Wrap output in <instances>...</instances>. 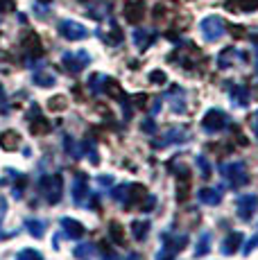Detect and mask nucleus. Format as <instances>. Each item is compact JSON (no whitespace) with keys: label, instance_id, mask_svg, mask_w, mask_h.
<instances>
[{"label":"nucleus","instance_id":"1","mask_svg":"<svg viewBox=\"0 0 258 260\" xmlns=\"http://www.w3.org/2000/svg\"><path fill=\"white\" fill-rule=\"evenodd\" d=\"M113 199L120 204L122 208H134V206H141V202L145 199V188L138 186V183H120L118 188H113Z\"/></svg>","mask_w":258,"mask_h":260},{"label":"nucleus","instance_id":"2","mask_svg":"<svg viewBox=\"0 0 258 260\" xmlns=\"http://www.w3.org/2000/svg\"><path fill=\"white\" fill-rule=\"evenodd\" d=\"M220 172L224 177L227 186L229 188H242L249 183V177H247V166L242 161H231V163H222Z\"/></svg>","mask_w":258,"mask_h":260},{"label":"nucleus","instance_id":"3","mask_svg":"<svg viewBox=\"0 0 258 260\" xmlns=\"http://www.w3.org/2000/svg\"><path fill=\"white\" fill-rule=\"evenodd\" d=\"M39 190H41L48 204H57L63 197V179L59 174H46L39 181Z\"/></svg>","mask_w":258,"mask_h":260},{"label":"nucleus","instance_id":"4","mask_svg":"<svg viewBox=\"0 0 258 260\" xmlns=\"http://www.w3.org/2000/svg\"><path fill=\"white\" fill-rule=\"evenodd\" d=\"M229 116H227L222 109H208L204 113V120H202V129L206 134H220L222 129L229 124Z\"/></svg>","mask_w":258,"mask_h":260},{"label":"nucleus","instance_id":"5","mask_svg":"<svg viewBox=\"0 0 258 260\" xmlns=\"http://www.w3.org/2000/svg\"><path fill=\"white\" fill-rule=\"evenodd\" d=\"M61 63L68 73H82L84 68L91 63V54L86 50H77V52H66L61 57Z\"/></svg>","mask_w":258,"mask_h":260},{"label":"nucleus","instance_id":"6","mask_svg":"<svg viewBox=\"0 0 258 260\" xmlns=\"http://www.w3.org/2000/svg\"><path fill=\"white\" fill-rule=\"evenodd\" d=\"M200 29H202V37H204L208 43H213L224 34V21H222L220 16H208L200 23Z\"/></svg>","mask_w":258,"mask_h":260},{"label":"nucleus","instance_id":"7","mask_svg":"<svg viewBox=\"0 0 258 260\" xmlns=\"http://www.w3.org/2000/svg\"><path fill=\"white\" fill-rule=\"evenodd\" d=\"M186 244H188V236H172L170 242H166L163 249L156 251V260H175L177 253H181Z\"/></svg>","mask_w":258,"mask_h":260},{"label":"nucleus","instance_id":"8","mask_svg":"<svg viewBox=\"0 0 258 260\" xmlns=\"http://www.w3.org/2000/svg\"><path fill=\"white\" fill-rule=\"evenodd\" d=\"M59 34L66 41H82V39L88 37V29L77 21H61L59 23Z\"/></svg>","mask_w":258,"mask_h":260},{"label":"nucleus","instance_id":"9","mask_svg":"<svg viewBox=\"0 0 258 260\" xmlns=\"http://www.w3.org/2000/svg\"><path fill=\"white\" fill-rule=\"evenodd\" d=\"M236 211L242 222H249V219L254 217V213L258 211V197L256 194H242V197H238Z\"/></svg>","mask_w":258,"mask_h":260},{"label":"nucleus","instance_id":"10","mask_svg":"<svg viewBox=\"0 0 258 260\" xmlns=\"http://www.w3.org/2000/svg\"><path fill=\"white\" fill-rule=\"evenodd\" d=\"M190 138L188 127H172L163 134V141H152L154 147H168V145H177V143H186Z\"/></svg>","mask_w":258,"mask_h":260},{"label":"nucleus","instance_id":"11","mask_svg":"<svg viewBox=\"0 0 258 260\" xmlns=\"http://www.w3.org/2000/svg\"><path fill=\"white\" fill-rule=\"evenodd\" d=\"M88 199H91V190H88V177L86 174H79L73 183V202L75 206H86Z\"/></svg>","mask_w":258,"mask_h":260},{"label":"nucleus","instance_id":"12","mask_svg":"<svg viewBox=\"0 0 258 260\" xmlns=\"http://www.w3.org/2000/svg\"><path fill=\"white\" fill-rule=\"evenodd\" d=\"M61 231L66 238L71 240H77L86 233V226H84L79 219H73V217H61Z\"/></svg>","mask_w":258,"mask_h":260},{"label":"nucleus","instance_id":"13","mask_svg":"<svg viewBox=\"0 0 258 260\" xmlns=\"http://www.w3.org/2000/svg\"><path fill=\"white\" fill-rule=\"evenodd\" d=\"M229 95L236 107H247V104H249V91H247V86H242V84L229 82Z\"/></svg>","mask_w":258,"mask_h":260},{"label":"nucleus","instance_id":"14","mask_svg":"<svg viewBox=\"0 0 258 260\" xmlns=\"http://www.w3.org/2000/svg\"><path fill=\"white\" fill-rule=\"evenodd\" d=\"M242 233L240 231H233L229 233V236L224 238V242H222V253L224 256H233V253H238L240 251V247H242Z\"/></svg>","mask_w":258,"mask_h":260},{"label":"nucleus","instance_id":"15","mask_svg":"<svg viewBox=\"0 0 258 260\" xmlns=\"http://www.w3.org/2000/svg\"><path fill=\"white\" fill-rule=\"evenodd\" d=\"M18 145H21V136H18L14 129L0 132V147H3L5 152H14V149H18Z\"/></svg>","mask_w":258,"mask_h":260},{"label":"nucleus","instance_id":"16","mask_svg":"<svg viewBox=\"0 0 258 260\" xmlns=\"http://www.w3.org/2000/svg\"><path fill=\"white\" fill-rule=\"evenodd\" d=\"M197 197H200V202L206 204V206H217V204L222 202V192L217 188H202L200 192H197Z\"/></svg>","mask_w":258,"mask_h":260},{"label":"nucleus","instance_id":"17","mask_svg":"<svg viewBox=\"0 0 258 260\" xmlns=\"http://www.w3.org/2000/svg\"><path fill=\"white\" fill-rule=\"evenodd\" d=\"M154 39H156V34L147 32V29H143V27L134 29V46H136L138 50H147Z\"/></svg>","mask_w":258,"mask_h":260},{"label":"nucleus","instance_id":"18","mask_svg":"<svg viewBox=\"0 0 258 260\" xmlns=\"http://www.w3.org/2000/svg\"><path fill=\"white\" fill-rule=\"evenodd\" d=\"M211 244H213V236L208 231H204L200 236V240H197V244H195V251H192V256L195 258H202V256H206L208 251H211Z\"/></svg>","mask_w":258,"mask_h":260},{"label":"nucleus","instance_id":"19","mask_svg":"<svg viewBox=\"0 0 258 260\" xmlns=\"http://www.w3.org/2000/svg\"><path fill=\"white\" fill-rule=\"evenodd\" d=\"M25 229H27L29 236L37 238V240H41L46 236V222H43V219H34V217L25 219Z\"/></svg>","mask_w":258,"mask_h":260},{"label":"nucleus","instance_id":"20","mask_svg":"<svg viewBox=\"0 0 258 260\" xmlns=\"http://www.w3.org/2000/svg\"><path fill=\"white\" fill-rule=\"evenodd\" d=\"M150 229H152V224L147 222V219H141V222H136L134 219L132 222V236L138 240V242H143L147 236H150Z\"/></svg>","mask_w":258,"mask_h":260},{"label":"nucleus","instance_id":"21","mask_svg":"<svg viewBox=\"0 0 258 260\" xmlns=\"http://www.w3.org/2000/svg\"><path fill=\"white\" fill-rule=\"evenodd\" d=\"M107 84H109L107 75L95 73V75H91V77H88V88H91L93 93H104V91H107Z\"/></svg>","mask_w":258,"mask_h":260},{"label":"nucleus","instance_id":"22","mask_svg":"<svg viewBox=\"0 0 258 260\" xmlns=\"http://www.w3.org/2000/svg\"><path fill=\"white\" fill-rule=\"evenodd\" d=\"M32 82L37 84V86H41V88H50V86H54L57 84V79H54V75L52 73H34L32 75Z\"/></svg>","mask_w":258,"mask_h":260},{"label":"nucleus","instance_id":"23","mask_svg":"<svg viewBox=\"0 0 258 260\" xmlns=\"http://www.w3.org/2000/svg\"><path fill=\"white\" fill-rule=\"evenodd\" d=\"M190 192V177H177V202H186Z\"/></svg>","mask_w":258,"mask_h":260},{"label":"nucleus","instance_id":"24","mask_svg":"<svg viewBox=\"0 0 258 260\" xmlns=\"http://www.w3.org/2000/svg\"><path fill=\"white\" fill-rule=\"evenodd\" d=\"M195 166L200 168V172H202V177H204V179H211L213 177V168H211V163L206 161V156L197 154V156H195Z\"/></svg>","mask_w":258,"mask_h":260},{"label":"nucleus","instance_id":"25","mask_svg":"<svg viewBox=\"0 0 258 260\" xmlns=\"http://www.w3.org/2000/svg\"><path fill=\"white\" fill-rule=\"evenodd\" d=\"M95 251H98L95 244H77V247H75V258L88 260V258H91Z\"/></svg>","mask_w":258,"mask_h":260},{"label":"nucleus","instance_id":"26","mask_svg":"<svg viewBox=\"0 0 258 260\" xmlns=\"http://www.w3.org/2000/svg\"><path fill=\"white\" fill-rule=\"evenodd\" d=\"M127 18L132 23L141 21V18H143V5H129V7H127Z\"/></svg>","mask_w":258,"mask_h":260},{"label":"nucleus","instance_id":"27","mask_svg":"<svg viewBox=\"0 0 258 260\" xmlns=\"http://www.w3.org/2000/svg\"><path fill=\"white\" fill-rule=\"evenodd\" d=\"M16 260H43V256L37 251V249H23V251H18V256H16Z\"/></svg>","mask_w":258,"mask_h":260},{"label":"nucleus","instance_id":"28","mask_svg":"<svg viewBox=\"0 0 258 260\" xmlns=\"http://www.w3.org/2000/svg\"><path fill=\"white\" fill-rule=\"evenodd\" d=\"M154 206H156V197H154V194H145V199L141 202V206H138V208H141L143 213H152V208H154Z\"/></svg>","mask_w":258,"mask_h":260},{"label":"nucleus","instance_id":"29","mask_svg":"<svg viewBox=\"0 0 258 260\" xmlns=\"http://www.w3.org/2000/svg\"><path fill=\"white\" fill-rule=\"evenodd\" d=\"M111 238H113V242L125 244V231H122L120 224H116V222L111 224Z\"/></svg>","mask_w":258,"mask_h":260},{"label":"nucleus","instance_id":"30","mask_svg":"<svg viewBox=\"0 0 258 260\" xmlns=\"http://www.w3.org/2000/svg\"><path fill=\"white\" fill-rule=\"evenodd\" d=\"M48 107H50L52 111H59V109H66V98H52L50 102H48Z\"/></svg>","mask_w":258,"mask_h":260},{"label":"nucleus","instance_id":"31","mask_svg":"<svg viewBox=\"0 0 258 260\" xmlns=\"http://www.w3.org/2000/svg\"><path fill=\"white\" fill-rule=\"evenodd\" d=\"M150 79H152L154 84H158V86L168 82V77H166V73H163V71H152V73H150Z\"/></svg>","mask_w":258,"mask_h":260},{"label":"nucleus","instance_id":"32","mask_svg":"<svg viewBox=\"0 0 258 260\" xmlns=\"http://www.w3.org/2000/svg\"><path fill=\"white\" fill-rule=\"evenodd\" d=\"M254 249H258V233H256V236L249 240V242L245 244V247H242V253H245V256H249V253L254 251Z\"/></svg>","mask_w":258,"mask_h":260},{"label":"nucleus","instance_id":"33","mask_svg":"<svg viewBox=\"0 0 258 260\" xmlns=\"http://www.w3.org/2000/svg\"><path fill=\"white\" fill-rule=\"evenodd\" d=\"M141 129H143V132H145V134H154V132H156V124H154V120H150V118H147V120H143V122H141Z\"/></svg>","mask_w":258,"mask_h":260},{"label":"nucleus","instance_id":"34","mask_svg":"<svg viewBox=\"0 0 258 260\" xmlns=\"http://www.w3.org/2000/svg\"><path fill=\"white\" fill-rule=\"evenodd\" d=\"M249 127L254 129V134H256V138H258V111H254L249 116Z\"/></svg>","mask_w":258,"mask_h":260},{"label":"nucleus","instance_id":"35","mask_svg":"<svg viewBox=\"0 0 258 260\" xmlns=\"http://www.w3.org/2000/svg\"><path fill=\"white\" fill-rule=\"evenodd\" d=\"M102 260H118V253L113 249H102Z\"/></svg>","mask_w":258,"mask_h":260},{"label":"nucleus","instance_id":"36","mask_svg":"<svg viewBox=\"0 0 258 260\" xmlns=\"http://www.w3.org/2000/svg\"><path fill=\"white\" fill-rule=\"evenodd\" d=\"M98 183H100V186H111V183H113V177H111V174H104V177H98Z\"/></svg>","mask_w":258,"mask_h":260},{"label":"nucleus","instance_id":"37","mask_svg":"<svg viewBox=\"0 0 258 260\" xmlns=\"http://www.w3.org/2000/svg\"><path fill=\"white\" fill-rule=\"evenodd\" d=\"M127 260H141V256H138V253H129Z\"/></svg>","mask_w":258,"mask_h":260},{"label":"nucleus","instance_id":"38","mask_svg":"<svg viewBox=\"0 0 258 260\" xmlns=\"http://www.w3.org/2000/svg\"><path fill=\"white\" fill-rule=\"evenodd\" d=\"M0 104H5V91H3V86H0Z\"/></svg>","mask_w":258,"mask_h":260},{"label":"nucleus","instance_id":"39","mask_svg":"<svg viewBox=\"0 0 258 260\" xmlns=\"http://www.w3.org/2000/svg\"><path fill=\"white\" fill-rule=\"evenodd\" d=\"M3 7H7V3H5V5H0V12H3ZM0 21H3V14H0Z\"/></svg>","mask_w":258,"mask_h":260}]
</instances>
